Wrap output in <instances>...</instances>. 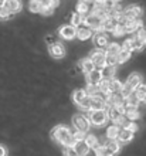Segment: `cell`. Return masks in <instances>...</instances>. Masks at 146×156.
<instances>
[{
	"instance_id": "33",
	"label": "cell",
	"mask_w": 146,
	"mask_h": 156,
	"mask_svg": "<svg viewBox=\"0 0 146 156\" xmlns=\"http://www.w3.org/2000/svg\"><path fill=\"white\" fill-rule=\"evenodd\" d=\"M41 3H40V0H30V3H29V9H30V12L33 13H40L41 12Z\"/></svg>"
},
{
	"instance_id": "9",
	"label": "cell",
	"mask_w": 146,
	"mask_h": 156,
	"mask_svg": "<svg viewBox=\"0 0 146 156\" xmlns=\"http://www.w3.org/2000/svg\"><path fill=\"white\" fill-rule=\"evenodd\" d=\"M60 36L62 38H65V40H71V38L75 37V34H77V29L75 27H73L71 24H65L62 26V27H60Z\"/></svg>"
},
{
	"instance_id": "47",
	"label": "cell",
	"mask_w": 146,
	"mask_h": 156,
	"mask_svg": "<svg viewBox=\"0 0 146 156\" xmlns=\"http://www.w3.org/2000/svg\"><path fill=\"white\" fill-rule=\"evenodd\" d=\"M0 156H7V149L3 145H0Z\"/></svg>"
},
{
	"instance_id": "19",
	"label": "cell",
	"mask_w": 146,
	"mask_h": 156,
	"mask_svg": "<svg viewBox=\"0 0 146 156\" xmlns=\"http://www.w3.org/2000/svg\"><path fill=\"white\" fill-rule=\"evenodd\" d=\"M74 151L78 153V156H87L89 152V148L87 146V144L84 140H80V142H75L74 145Z\"/></svg>"
},
{
	"instance_id": "20",
	"label": "cell",
	"mask_w": 146,
	"mask_h": 156,
	"mask_svg": "<svg viewBox=\"0 0 146 156\" xmlns=\"http://www.w3.org/2000/svg\"><path fill=\"white\" fill-rule=\"evenodd\" d=\"M80 40H88V38L92 37V31L88 29V27H80V29H77V34H75Z\"/></svg>"
},
{
	"instance_id": "24",
	"label": "cell",
	"mask_w": 146,
	"mask_h": 156,
	"mask_svg": "<svg viewBox=\"0 0 146 156\" xmlns=\"http://www.w3.org/2000/svg\"><path fill=\"white\" fill-rule=\"evenodd\" d=\"M119 126H116V125H112V126L108 128V131H106V136H108V139L109 140H116L118 135H119Z\"/></svg>"
},
{
	"instance_id": "3",
	"label": "cell",
	"mask_w": 146,
	"mask_h": 156,
	"mask_svg": "<svg viewBox=\"0 0 146 156\" xmlns=\"http://www.w3.org/2000/svg\"><path fill=\"white\" fill-rule=\"evenodd\" d=\"M105 57L106 54L104 50H94L92 53H91V55H89V60L94 62V66H95V68H102V67H105Z\"/></svg>"
},
{
	"instance_id": "18",
	"label": "cell",
	"mask_w": 146,
	"mask_h": 156,
	"mask_svg": "<svg viewBox=\"0 0 146 156\" xmlns=\"http://www.w3.org/2000/svg\"><path fill=\"white\" fill-rule=\"evenodd\" d=\"M122 85H123V84H122L121 81L115 80V78L109 80V81H108V90H109V94H119Z\"/></svg>"
},
{
	"instance_id": "31",
	"label": "cell",
	"mask_w": 146,
	"mask_h": 156,
	"mask_svg": "<svg viewBox=\"0 0 146 156\" xmlns=\"http://www.w3.org/2000/svg\"><path fill=\"white\" fill-rule=\"evenodd\" d=\"M129 57H130V53H129V51H125V50H122V48H121L119 54L116 55V61H118V64H123L125 61H128V60H129Z\"/></svg>"
},
{
	"instance_id": "16",
	"label": "cell",
	"mask_w": 146,
	"mask_h": 156,
	"mask_svg": "<svg viewBox=\"0 0 146 156\" xmlns=\"http://www.w3.org/2000/svg\"><path fill=\"white\" fill-rule=\"evenodd\" d=\"M123 115H126V118L129 119V121H134V119L139 118V111H138V108L123 105Z\"/></svg>"
},
{
	"instance_id": "32",
	"label": "cell",
	"mask_w": 146,
	"mask_h": 156,
	"mask_svg": "<svg viewBox=\"0 0 146 156\" xmlns=\"http://www.w3.org/2000/svg\"><path fill=\"white\" fill-rule=\"evenodd\" d=\"M82 21H84V17L81 14H78V13H74L73 17H71V26L77 29V27H80L82 24Z\"/></svg>"
},
{
	"instance_id": "37",
	"label": "cell",
	"mask_w": 146,
	"mask_h": 156,
	"mask_svg": "<svg viewBox=\"0 0 146 156\" xmlns=\"http://www.w3.org/2000/svg\"><path fill=\"white\" fill-rule=\"evenodd\" d=\"M135 37L138 38L139 41H142L143 44H146V29L143 27V26L136 31V36H135Z\"/></svg>"
},
{
	"instance_id": "44",
	"label": "cell",
	"mask_w": 146,
	"mask_h": 156,
	"mask_svg": "<svg viewBox=\"0 0 146 156\" xmlns=\"http://www.w3.org/2000/svg\"><path fill=\"white\" fill-rule=\"evenodd\" d=\"M64 156H78V153L75 152V151H74L73 146H65Z\"/></svg>"
},
{
	"instance_id": "22",
	"label": "cell",
	"mask_w": 146,
	"mask_h": 156,
	"mask_svg": "<svg viewBox=\"0 0 146 156\" xmlns=\"http://www.w3.org/2000/svg\"><path fill=\"white\" fill-rule=\"evenodd\" d=\"M80 66H81L82 71L85 73V74H89V73H92L94 70H97L95 68V66H94V62L89 60V58H85V60H82L81 62H80Z\"/></svg>"
},
{
	"instance_id": "35",
	"label": "cell",
	"mask_w": 146,
	"mask_h": 156,
	"mask_svg": "<svg viewBox=\"0 0 146 156\" xmlns=\"http://www.w3.org/2000/svg\"><path fill=\"white\" fill-rule=\"evenodd\" d=\"M88 12H89L88 4H87V3H82V2H80V3H78V6H77V13H78V14H81L82 17H85Z\"/></svg>"
},
{
	"instance_id": "46",
	"label": "cell",
	"mask_w": 146,
	"mask_h": 156,
	"mask_svg": "<svg viewBox=\"0 0 146 156\" xmlns=\"http://www.w3.org/2000/svg\"><path fill=\"white\" fill-rule=\"evenodd\" d=\"M40 13L43 14V16H51V14L54 13V9L53 7H41Z\"/></svg>"
},
{
	"instance_id": "23",
	"label": "cell",
	"mask_w": 146,
	"mask_h": 156,
	"mask_svg": "<svg viewBox=\"0 0 146 156\" xmlns=\"http://www.w3.org/2000/svg\"><path fill=\"white\" fill-rule=\"evenodd\" d=\"M119 51H121V45L116 44V43H111L109 45H106L105 54L106 55H115L116 57L118 54H119Z\"/></svg>"
},
{
	"instance_id": "4",
	"label": "cell",
	"mask_w": 146,
	"mask_h": 156,
	"mask_svg": "<svg viewBox=\"0 0 146 156\" xmlns=\"http://www.w3.org/2000/svg\"><path fill=\"white\" fill-rule=\"evenodd\" d=\"M73 123L78 132H84V133H85L89 129V121H88V118L84 115H75L73 118Z\"/></svg>"
},
{
	"instance_id": "12",
	"label": "cell",
	"mask_w": 146,
	"mask_h": 156,
	"mask_svg": "<svg viewBox=\"0 0 146 156\" xmlns=\"http://www.w3.org/2000/svg\"><path fill=\"white\" fill-rule=\"evenodd\" d=\"M94 43L98 48H102V47H106L108 45V37H106V33L104 31H98L95 36H94Z\"/></svg>"
},
{
	"instance_id": "45",
	"label": "cell",
	"mask_w": 146,
	"mask_h": 156,
	"mask_svg": "<svg viewBox=\"0 0 146 156\" xmlns=\"http://www.w3.org/2000/svg\"><path fill=\"white\" fill-rule=\"evenodd\" d=\"M112 33H114V36L119 37V36H123V34H125V30H123V27H122V26H116Z\"/></svg>"
},
{
	"instance_id": "39",
	"label": "cell",
	"mask_w": 146,
	"mask_h": 156,
	"mask_svg": "<svg viewBox=\"0 0 146 156\" xmlns=\"http://www.w3.org/2000/svg\"><path fill=\"white\" fill-rule=\"evenodd\" d=\"M78 107H80V109H82V111H89V97H85L81 102L78 104Z\"/></svg>"
},
{
	"instance_id": "51",
	"label": "cell",
	"mask_w": 146,
	"mask_h": 156,
	"mask_svg": "<svg viewBox=\"0 0 146 156\" xmlns=\"http://www.w3.org/2000/svg\"><path fill=\"white\" fill-rule=\"evenodd\" d=\"M4 4H6V0H0V7H3Z\"/></svg>"
},
{
	"instance_id": "49",
	"label": "cell",
	"mask_w": 146,
	"mask_h": 156,
	"mask_svg": "<svg viewBox=\"0 0 146 156\" xmlns=\"http://www.w3.org/2000/svg\"><path fill=\"white\" fill-rule=\"evenodd\" d=\"M45 41H47V43L51 45V36H47V37H45Z\"/></svg>"
},
{
	"instance_id": "28",
	"label": "cell",
	"mask_w": 146,
	"mask_h": 156,
	"mask_svg": "<svg viewBox=\"0 0 146 156\" xmlns=\"http://www.w3.org/2000/svg\"><path fill=\"white\" fill-rule=\"evenodd\" d=\"M84 91H85V95L89 97V98H91V97H97V95L99 94L98 85H88V84H87V88Z\"/></svg>"
},
{
	"instance_id": "36",
	"label": "cell",
	"mask_w": 146,
	"mask_h": 156,
	"mask_svg": "<svg viewBox=\"0 0 146 156\" xmlns=\"http://www.w3.org/2000/svg\"><path fill=\"white\" fill-rule=\"evenodd\" d=\"M132 92H134V90H132V88H130L129 85L123 84V85H122V88H121V92H119V94H121L122 98H125V99H126L130 94H132Z\"/></svg>"
},
{
	"instance_id": "26",
	"label": "cell",
	"mask_w": 146,
	"mask_h": 156,
	"mask_svg": "<svg viewBox=\"0 0 146 156\" xmlns=\"http://www.w3.org/2000/svg\"><path fill=\"white\" fill-rule=\"evenodd\" d=\"M139 102H141V99L136 97V95L132 92V94L128 97V98L125 99V105H128V107H134V108H138Z\"/></svg>"
},
{
	"instance_id": "25",
	"label": "cell",
	"mask_w": 146,
	"mask_h": 156,
	"mask_svg": "<svg viewBox=\"0 0 146 156\" xmlns=\"http://www.w3.org/2000/svg\"><path fill=\"white\" fill-rule=\"evenodd\" d=\"M104 146L109 149V151L114 153V155H116V153L119 152V149H121V144H119L118 140H108V142H106Z\"/></svg>"
},
{
	"instance_id": "41",
	"label": "cell",
	"mask_w": 146,
	"mask_h": 156,
	"mask_svg": "<svg viewBox=\"0 0 146 156\" xmlns=\"http://www.w3.org/2000/svg\"><path fill=\"white\" fill-rule=\"evenodd\" d=\"M9 17H10V12L6 9V6L0 7V20H7Z\"/></svg>"
},
{
	"instance_id": "53",
	"label": "cell",
	"mask_w": 146,
	"mask_h": 156,
	"mask_svg": "<svg viewBox=\"0 0 146 156\" xmlns=\"http://www.w3.org/2000/svg\"><path fill=\"white\" fill-rule=\"evenodd\" d=\"M142 101H143V102L146 104V95H145V97H143V99H142Z\"/></svg>"
},
{
	"instance_id": "27",
	"label": "cell",
	"mask_w": 146,
	"mask_h": 156,
	"mask_svg": "<svg viewBox=\"0 0 146 156\" xmlns=\"http://www.w3.org/2000/svg\"><path fill=\"white\" fill-rule=\"evenodd\" d=\"M85 97H87V95H85V91H84V90H75L73 92V101L77 104V105L81 102Z\"/></svg>"
},
{
	"instance_id": "43",
	"label": "cell",
	"mask_w": 146,
	"mask_h": 156,
	"mask_svg": "<svg viewBox=\"0 0 146 156\" xmlns=\"http://www.w3.org/2000/svg\"><path fill=\"white\" fill-rule=\"evenodd\" d=\"M85 133L84 132H78V131H75V133H73V138H74V140L75 142H80V140H84L85 139Z\"/></svg>"
},
{
	"instance_id": "21",
	"label": "cell",
	"mask_w": 146,
	"mask_h": 156,
	"mask_svg": "<svg viewBox=\"0 0 146 156\" xmlns=\"http://www.w3.org/2000/svg\"><path fill=\"white\" fill-rule=\"evenodd\" d=\"M139 84H142V77H141L139 74H132V75H129L128 81H126V85H129L132 90H135V88H136Z\"/></svg>"
},
{
	"instance_id": "40",
	"label": "cell",
	"mask_w": 146,
	"mask_h": 156,
	"mask_svg": "<svg viewBox=\"0 0 146 156\" xmlns=\"http://www.w3.org/2000/svg\"><path fill=\"white\" fill-rule=\"evenodd\" d=\"M116 64H118V61H116V57H115V55H106L105 57V66L115 67Z\"/></svg>"
},
{
	"instance_id": "13",
	"label": "cell",
	"mask_w": 146,
	"mask_h": 156,
	"mask_svg": "<svg viewBox=\"0 0 146 156\" xmlns=\"http://www.w3.org/2000/svg\"><path fill=\"white\" fill-rule=\"evenodd\" d=\"M132 139H134V132L128 131V129L119 131V135H118V138H116V140L119 144H128V142H130Z\"/></svg>"
},
{
	"instance_id": "17",
	"label": "cell",
	"mask_w": 146,
	"mask_h": 156,
	"mask_svg": "<svg viewBox=\"0 0 146 156\" xmlns=\"http://www.w3.org/2000/svg\"><path fill=\"white\" fill-rule=\"evenodd\" d=\"M99 71H101L102 80H105V81H109V80H112L115 77V67L105 66V67H102Z\"/></svg>"
},
{
	"instance_id": "15",
	"label": "cell",
	"mask_w": 146,
	"mask_h": 156,
	"mask_svg": "<svg viewBox=\"0 0 146 156\" xmlns=\"http://www.w3.org/2000/svg\"><path fill=\"white\" fill-rule=\"evenodd\" d=\"M142 27V23L139 20H134V21H128L125 26H123V30H125V33H136L139 29Z\"/></svg>"
},
{
	"instance_id": "7",
	"label": "cell",
	"mask_w": 146,
	"mask_h": 156,
	"mask_svg": "<svg viewBox=\"0 0 146 156\" xmlns=\"http://www.w3.org/2000/svg\"><path fill=\"white\" fill-rule=\"evenodd\" d=\"M106 116L111 119V121H119V119L123 116V107H106L105 109Z\"/></svg>"
},
{
	"instance_id": "42",
	"label": "cell",
	"mask_w": 146,
	"mask_h": 156,
	"mask_svg": "<svg viewBox=\"0 0 146 156\" xmlns=\"http://www.w3.org/2000/svg\"><path fill=\"white\" fill-rule=\"evenodd\" d=\"M123 129H128V131H130V132H136L138 131V125H136L135 122H132V121H129V122L125 123Z\"/></svg>"
},
{
	"instance_id": "2",
	"label": "cell",
	"mask_w": 146,
	"mask_h": 156,
	"mask_svg": "<svg viewBox=\"0 0 146 156\" xmlns=\"http://www.w3.org/2000/svg\"><path fill=\"white\" fill-rule=\"evenodd\" d=\"M89 123H92L95 126H102L105 125L108 121L105 109H99V111H89V116H88Z\"/></svg>"
},
{
	"instance_id": "8",
	"label": "cell",
	"mask_w": 146,
	"mask_h": 156,
	"mask_svg": "<svg viewBox=\"0 0 146 156\" xmlns=\"http://www.w3.org/2000/svg\"><path fill=\"white\" fill-rule=\"evenodd\" d=\"M106 104L102 97L97 95V97H91L89 98V111H99V109H105Z\"/></svg>"
},
{
	"instance_id": "6",
	"label": "cell",
	"mask_w": 146,
	"mask_h": 156,
	"mask_svg": "<svg viewBox=\"0 0 146 156\" xmlns=\"http://www.w3.org/2000/svg\"><path fill=\"white\" fill-rule=\"evenodd\" d=\"M141 14H142V9L139 7V6H129L125 12H122V16L125 17L128 21L139 20Z\"/></svg>"
},
{
	"instance_id": "5",
	"label": "cell",
	"mask_w": 146,
	"mask_h": 156,
	"mask_svg": "<svg viewBox=\"0 0 146 156\" xmlns=\"http://www.w3.org/2000/svg\"><path fill=\"white\" fill-rule=\"evenodd\" d=\"M85 27H88L89 30L94 29V30H101V26H102V19H99L98 16L95 14H88L87 17H84V21H82Z\"/></svg>"
},
{
	"instance_id": "10",
	"label": "cell",
	"mask_w": 146,
	"mask_h": 156,
	"mask_svg": "<svg viewBox=\"0 0 146 156\" xmlns=\"http://www.w3.org/2000/svg\"><path fill=\"white\" fill-rule=\"evenodd\" d=\"M101 81H102V75L99 70H94L92 73L87 74V84L88 85H99Z\"/></svg>"
},
{
	"instance_id": "52",
	"label": "cell",
	"mask_w": 146,
	"mask_h": 156,
	"mask_svg": "<svg viewBox=\"0 0 146 156\" xmlns=\"http://www.w3.org/2000/svg\"><path fill=\"white\" fill-rule=\"evenodd\" d=\"M112 3H121V0H111Z\"/></svg>"
},
{
	"instance_id": "30",
	"label": "cell",
	"mask_w": 146,
	"mask_h": 156,
	"mask_svg": "<svg viewBox=\"0 0 146 156\" xmlns=\"http://www.w3.org/2000/svg\"><path fill=\"white\" fill-rule=\"evenodd\" d=\"M134 94L136 95V97H138L141 101H142L143 97L146 95V84H139V85L134 90Z\"/></svg>"
},
{
	"instance_id": "29",
	"label": "cell",
	"mask_w": 146,
	"mask_h": 156,
	"mask_svg": "<svg viewBox=\"0 0 146 156\" xmlns=\"http://www.w3.org/2000/svg\"><path fill=\"white\" fill-rule=\"evenodd\" d=\"M84 142L87 144V146H88L89 149H91V148H92V149L98 148V139L94 135H87L85 139H84Z\"/></svg>"
},
{
	"instance_id": "11",
	"label": "cell",
	"mask_w": 146,
	"mask_h": 156,
	"mask_svg": "<svg viewBox=\"0 0 146 156\" xmlns=\"http://www.w3.org/2000/svg\"><path fill=\"white\" fill-rule=\"evenodd\" d=\"M50 54H51L54 58L64 57V54H65L64 45L60 44V43H53V44L50 45Z\"/></svg>"
},
{
	"instance_id": "50",
	"label": "cell",
	"mask_w": 146,
	"mask_h": 156,
	"mask_svg": "<svg viewBox=\"0 0 146 156\" xmlns=\"http://www.w3.org/2000/svg\"><path fill=\"white\" fill-rule=\"evenodd\" d=\"M80 2H82V3H87V4H89L92 0H80Z\"/></svg>"
},
{
	"instance_id": "14",
	"label": "cell",
	"mask_w": 146,
	"mask_h": 156,
	"mask_svg": "<svg viewBox=\"0 0 146 156\" xmlns=\"http://www.w3.org/2000/svg\"><path fill=\"white\" fill-rule=\"evenodd\" d=\"M4 6L10 12V14L12 13H19L21 10V0H6Z\"/></svg>"
},
{
	"instance_id": "38",
	"label": "cell",
	"mask_w": 146,
	"mask_h": 156,
	"mask_svg": "<svg viewBox=\"0 0 146 156\" xmlns=\"http://www.w3.org/2000/svg\"><path fill=\"white\" fill-rule=\"evenodd\" d=\"M130 43H132V50H143V47H145V44L142 41H139L136 37L130 38Z\"/></svg>"
},
{
	"instance_id": "48",
	"label": "cell",
	"mask_w": 146,
	"mask_h": 156,
	"mask_svg": "<svg viewBox=\"0 0 146 156\" xmlns=\"http://www.w3.org/2000/svg\"><path fill=\"white\" fill-rule=\"evenodd\" d=\"M58 4H60V2H58V0H51V2H50V7L55 9V7L58 6Z\"/></svg>"
},
{
	"instance_id": "34",
	"label": "cell",
	"mask_w": 146,
	"mask_h": 156,
	"mask_svg": "<svg viewBox=\"0 0 146 156\" xmlns=\"http://www.w3.org/2000/svg\"><path fill=\"white\" fill-rule=\"evenodd\" d=\"M95 153H97V156H114V153L111 152L108 148H105V146L95 148Z\"/></svg>"
},
{
	"instance_id": "1",
	"label": "cell",
	"mask_w": 146,
	"mask_h": 156,
	"mask_svg": "<svg viewBox=\"0 0 146 156\" xmlns=\"http://www.w3.org/2000/svg\"><path fill=\"white\" fill-rule=\"evenodd\" d=\"M53 138L57 140L60 145H64V146H73L75 145V140L73 138V133L69 132V129L67 126H62V125H58L53 129Z\"/></svg>"
}]
</instances>
